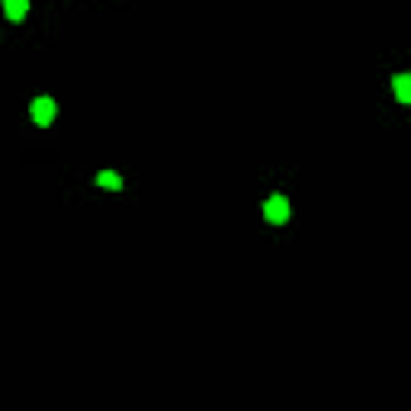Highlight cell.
Returning a JSON list of instances; mask_svg holds the SVG:
<instances>
[{"instance_id": "1", "label": "cell", "mask_w": 411, "mask_h": 411, "mask_svg": "<svg viewBox=\"0 0 411 411\" xmlns=\"http://www.w3.org/2000/svg\"><path fill=\"white\" fill-rule=\"evenodd\" d=\"M263 216H267V222H273V225H283V222L289 219V200L286 196H270V200L263 202Z\"/></svg>"}, {"instance_id": "2", "label": "cell", "mask_w": 411, "mask_h": 411, "mask_svg": "<svg viewBox=\"0 0 411 411\" xmlns=\"http://www.w3.org/2000/svg\"><path fill=\"white\" fill-rule=\"evenodd\" d=\"M29 113H33V119L39 125H49L55 119V113H58V110H55V100L52 96H35L33 100V106H29Z\"/></svg>"}, {"instance_id": "3", "label": "cell", "mask_w": 411, "mask_h": 411, "mask_svg": "<svg viewBox=\"0 0 411 411\" xmlns=\"http://www.w3.org/2000/svg\"><path fill=\"white\" fill-rule=\"evenodd\" d=\"M392 90H395V96H399V103L411 106V74H395Z\"/></svg>"}, {"instance_id": "4", "label": "cell", "mask_w": 411, "mask_h": 411, "mask_svg": "<svg viewBox=\"0 0 411 411\" xmlns=\"http://www.w3.org/2000/svg\"><path fill=\"white\" fill-rule=\"evenodd\" d=\"M29 10V0H3V13L7 19H23Z\"/></svg>"}, {"instance_id": "5", "label": "cell", "mask_w": 411, "mask_h": 411, "mask_svg": "<svg viewBox=\"0 0 411 411\" xmlns=\"http://www.w3.org/2000/svg\"><path fill=\"white\" fill-rule=\"evenodd\" d=\"M96 184L110 186V190H123V180H119V174H113V170H100V174H96Z\"/></svg>"}]
</instances>
